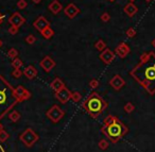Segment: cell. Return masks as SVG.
<instances>
[{
    "mask_svg": "<svg viewBox=\"0 0 155 152\" xmlns=\"http://www.w3.org/2000/svg\"><path fill=\"white\" fill-rule=\"evenodd\" d=\"M20 74H21V72H20V70L18 69V68H16L15 71L13 72V76H15L16 78H19V77H20Z\"/></svg>",
    "mask_w": 155,
    "mask_h": 152,
    "instance_id": "27",
    "label": "cell"
},
{
    "mask_svg": "<svg viewBox=\"0 0 155 152\" xmlns=\"http://www.w3.org/2000/svg\"><path fill=\"white\" fill-rule=\"evenodd\" d=\"M48 116H49L50 118H52V120L57 121L63 116V112H62L61 109H59L57 106H53L51 110H50V112H48Z\"/></svg>",
    "mask_w": 155,
    "mask_h": 152,
    "instance_id": "9",
    "label": "cell"
},
{
    "mask_svg": "<svg viewBox=\"0 0 155 152\" xmlns=\"http://www.w3.org/2000/svg\"><path fill=\"white\" fill-rule=\"evenodd\" d=\"M16 97V93L10 86L9 83L0 77V117H2L7 111L15 104L17 101Z\"/></svg>",
    "mask_w": 155,
    "mask_h": 152,
    "instance_id": "2",
    "label": "cell"
},
{
    "mask_svg": "<svg viewBox=\"0 0 155 152\" xmlns=\"http://www.w3.org/2000/svg\"><path fill=\"white\" fill-rule=\"evenodd\" d=\"M73 99L74 100H79L80 99V96L78 95V93H76V95H73Z\"/></svg>",
    "mask_w": 155,
    "mask_h": 152,
    "instance_id": "30",
    "label": "cell"
},
{
    "mask_svg": "<svg viewBox=\"0 0 155 152\" xmlns=\"http://www.w3.org/2000/svg\"><path fill=\"white\" fill-rule=\"evenodd\" d=\"M131 74L144 86L151 95L155 93V54L150 52L141 56L139 64L132 70Z\"/></svg>",
    "mask_w": 155,
    "mask_h": 152,
    "instance_id": "1",
    "label": "cell"
},
{
    "mask_svg": "<svg viewBox=\"0 0 155 152\" xmlns=\"http://www.w3.org/2000/svg\"><path fill=\"white\" fill-rule=\"evenodd\" d=\"M135 35H136V30L133 29V28H130V29L126 31V36H128V37L132 38V37H134Z\"/></svg>",
    "mask_w": 155,
    "mask_h": 152,
    "instance_id": "24",
    "label": "cell"
},
{
    "mask_svg": "<svg viewBox=\"0 0 155 152\" xmlns=\"http://www.w3.org/2000/svg\"><path fill=\"white\" fill-rule=\"evenodd\" d=\"M48 9H49L53 14H55V15H56V14H59L60 12L62 11V10H64L63 9V5H62V3L59 2L57 0H53V1H52V2L49 5Z\"/></svg>",
    "mask_w": 155,
    "mask_h": 152,
    "instance_id": "12",
    "label": "cell"
},
{
    "mask_svg": "<svg viewBox=\"0 0 155 152\" xmlns=\"http://www.w3.org/2000/svg\"><path fill=\"white\" fill-rule=\"evenodd\" d=\"M21 64H23V63H21V61L19 60V59H17V58H16L15 60H13V62H12V65H13L15 68H19L21 66Z\"/></svg>",
    "mask_w": 155,
    "mask_h": 152,
    "instance_id": "25",
    "label": "cell"
},
{
    "mask_svg": "<svg viewBox=\"0 0 155 152\" xmlns=\"http://www.w3.org/2000/svg\"><path fill=\"white\" fill-rule=\"evenodd\" d=\"M110 84L113 85V87H114V88H116V90H119L122 85L124 84V82H123V80H122V79L120 78L119 76H115V78L113 79L112 81H110Z\"/></svg>",
    "mask_w": 155,
    "mask_h": 152,
    "instance_id": "15",
    "label": "cell"
},
{
    "mask_svg": "<svg viewBox=\"0 0 155 152\" xmlns=\"http://www.w3.org/2000/svg\"><path fill=\"white\" fill-rule=\"evenodd\" d=\"M8 55L11 59H16V56L18 55V51L16 49H14V48H12V49H10L9 52H8Z\"/></svg>",
    "mask_w": 155,
    "mask_h": 152,
    "instance_id": "22",
    "label": "cell"
},
{
    "mask_svg": "<svg viewBox=\"0 0 155 152\" xmlns=\"http://www.w3.org/2000/svg\"><path fill=\"white\" fill-rule=\"evenodd\" d=\"M9 23L11 26H14V27H17V28H20L23 24L26 23V19L20 13H18V12H15L11 15V17L9 18Z\"/></svg>",
    "mask_w": 155,
    "mask_h": 152,
    "instance_id": "5",
    "label": "cell"
},
{
    "mask_svg": "<svg viewBox=\"0 0 155 152\" xmlns=\"http://www.w3.org/2000/svg\"><path fill=\"white\" fill-rule=\"evenodd\" d=\"M90 86H91V87H97V86H98V82H97V81H91V82H90Z\"/></svg>",
    "mask_w": 155,
    "mask_h": 152,
    "instance_id": "28",
    "label": "cell"
},
{
    "mask_svg": "<svg viewBox=\"0 0 155 152\" xmlns=\"http://www.w3.org/2000/svg\"><path fill=\"white\" fill-rule=\"evenodd\" d=\"M54 65H55V63H54V61L52 60L50 56H46V58L41 62V66L46 70V71H50V70L54 67Z\"/></svg>",
    "mask_w": 155,
    "mask_h": 152,
    "instance_id": "11",
    "label": "cell"
},
{
    "mask_svg": "<svg viewBox=\"0 0 155 152\" xmlns=\"http://www.w3.org/2000/svg\"><path fill=\"white\" fill-rule=\"evenodd\" d=\"M33 26L36 30H38L39 32H42L45 29H47V28L50 27V23L46 19L45 17H44V16H39V17H38L37 19L33 23Z\"/></svg>",
    "mask_w": 155,
    "mask_h": 152,
    "instance_id": "6",
    "label": "cell"
},
{
    "mask_svg": "<svg viewBox=\"0 0 155 152\" xmlns=\"http://www.w3.org/2000/svg\"><path fill=\"white\" fill-rule=\"evenodd\" d=\"M70 97H71L70 92L68 90H66V88H64V87L62 88L61 90H59V92H57V94H56V98L59 99L62 103H65L66 101L70 98Z\"/></svg>",
    "mask_w": 155,
    "mask_h": 152,
    "instance_id": "10",
    "label": "cell"
},
{
    "mask_svg": "<svg viewBox=\"0 0 155 152\" xmlns=\"http://www.w3.org/2000/svg\"><path fill=\"white\" fill-rule=\"evenodd\" d=\"M3 18H5V16H3V14H1L0 13V25L2 24V21H3Z\"/></svg>",
    "mask_w": 155,
    "mask_h": 152,
    "instance_id": "32",
    "label": "cell"
},
{
    "mask_svg": "<svg viewBox=\"0 0 155 152\" xmlns=\"http://www.w3.org/2000/svg\"><path fill=\"white\" fill-rule=\"evenodd\" d=\"M64 13H65V15L67 16L68 18L72 19V18H74L76 15L80 14V9L76 7L74 3H69V5L64 9Z\"/></svg>",
    "mask_w": 155,
    "mask_h": 152,
    "instance_id": "7",
    "label": "cell"
},
{
    "mask_svg": "<svg viewBox=\"0 0 155 152\" xmlns=\"http://www.w3.org/2000/svg\"><path fill=\"white\" fill-rule=\"evenodd\" d=\"M83 107L88 114H90L94 117H97L105 110L106 102L97 93H92L83 103Z\"/></svg>",
    "mask_w": 155,
    "mask_h": 152,
    "instance_id": "4",
    "label": "cell"
},
{
    "mask_svg": "<svg viewBox=\"0 0 155 152\" xmlns=\"http://www.w3.org/2000/svg\"><path fill=\"white\" fill-rule=\"evenodd\" d=\"M152 45L155 47V38H154V40H153V42H152Z\"/></svg>",
    "mask_w": 155,
    "mask_h": 152,
    "instance_id": "33",
    "label": "cell"
},
{
    "mask_svg": "<svg viewBox=\"0 0 155 152\" xmlns=\"http://www.w3.org/2000/svg\"><path fill=\"white\" fill-rule=\"evenodd\" d=\"M41 33H42V35L44 36V38H46V40H50V38L53 37V35H54V31L50 27L47 28V29H45L44 31H42Z\"/></svg>",
    "mask_w": 155,
    "mask_h": 152,
    "instance_id": "17",
    "label": "cell"
},
{
    "mask_svg": "<svg viewBox=\"0 0 155 152\" xmlns=\"http://www.w3.org/2000/svg\"><path fill=\"white\" fill-rule=\"evenodd\" d=\"M137 11H138L137 7H136L133 2L128 3V5L124 7V13H126L128 16H130V17H133L135 14L137 13Z\"/></svg>",
    "mask_w": 155,
    "mask_h": 152,
    "instance_id": "14",
    "label": "cell"
},
{
    "mask_svg": "<svg viewBox=\"0 0 155 152\" xmlns=\"http://www.w3.org/2000/svg\"><path fill=\"white\" fill-rule=\"evenodd\" d=\"M97 50H99V51H103L104 49H106V44L104 43V40H100L96 43V45H95Z\"/></svg>",
    "mask_w": 155,
    "mask_h": 152,
    "instance_id": "19",
    "label": "cell"
},
{
    "mask_svg": "<svg viewBox=\"0 0 155 152\" xmlns=\"http://www.w3.org/2000/svg\"><path fill=\"white\" fill-rule=\"evenodd\" d=\"M31 1L33 3H36V5H38V3H41L42 1H43V0H31Z\"/></svg>",
    "mask_w": 155,
    "mask_h": 152,
    "instance_id": "31",
    "label": "cell"
},
{
    "mask_svg": "<svg viewBox=\"0 0 155 152\" xmlns=\"http://www.w3.org/2000/svg\"><path fill=\"white\" fill-rule=\"evenodd\" d=\"M114 58H115V54L113 53V51H110V49H104L103 51L101 52V54H100V59H101L105 64L112 63Z\"/></svg>",
    "mask_w": 155,
    "mask_h": 152,
    "instance_id": "8",
    "label": "cell"
},
{
    "mask_svg": "<svg viewBox=\"0 0 155 152\" xmlns=\"http://www.w3.org/2000/svg\"><path fill=\"white\" fill-rule=\"evenodd\" d=\"M63 87H64V84H63V82L60 80V79H55V80L53 81V83H52V88H53V90H55L56 92L61 90Z\"/></svg>",
    "mask_w": 155,
    "mask_h": 152,
    "instance_id": "18",
    "label": "cell"
},
{
    "mask_svg": "<svg viewBox=\"0 0 155 152\" xmlns=\"http://www.w3.org/2000/svg\"><path fill=\"white\" fill-rule=\"evenodd\" d=\"M110 1H112V2H113V1H115V0H110Z\"/></svg>",
    "mask_w": 155,
    "mask_h": 152,
    "instance_id": "36",
    "label": "cell"
},
{
    "mask_svg": "<svg viewBox=\"0 0 155 152\" xmlns=\"http://www.w3.org/2000/svg\"><path fill=\"white\" fill-rule=\"evenodd\" d=\"M132 109H133V106H132L131 104H128V105L126 106V110H128V112H131L130 110H132Z\"/></svg>",
    "mask_w": 155,
    "mask_h": 152,
    "instance_id": "29",
    "label": "cell"
},
{
    "mask_svg": "<svg viewBox=\"0 0 155 152\" xmlns=\"http://www.w3.org/2000/svg\"><path fill=\"white\" fill-rule=\"evenodd\" d=\"M135 0H130V2H134Z\"/></svg>",
    "mask_w": 155,
    "mask_h": 152,
    "instance_id": "35",
    "label": "cell"
},
{
    "mask_svg": "<svg viewBox=\"0 0 155 152\" xmlns=\"http://www.w3.org/2000/svg\"><path fill=\"white\" fill-rule=\"evenodd\" d=\"M129 52H130V48H129V46L126 45V44H124V43H121V44L116 48V53H117L120 58H124L126 54H129Z\"/></svg>",
    "mask_w": 155,
    "mask_h": 152,
    "instance_id": "13",
    "label": "cell"
},
{
    "mask_svg": "<svg viewBox=\"0 0 155 152\" xmlns=\"http://www.w3.org/2000/svg\"><path fill=\"white\" fill-rule=\"evenodd\" d=\"M18 29H19V28L14 27V26H11V27L9 28V33L11 34V35H15V34L18 33Z\"/></svg>",
    "mask_w": 155,
    "mask_h": 152,
    "instance_id": "26",
    "label": "cell"
},
{
    "mask_svg": "<svg viewBox=\"0 0 155 152\" xmlns=\"http://www.w3.org/2000/svg\"><path fill=\"white\" fill-rule=\"evenodd\" d=\"M25 74L29 79H33V78H35V76L37 74V71H36V69L33 67V66H28L25 70Z\"/></svg>",
    "mask_w": 155,
    "mask_h": 152,
    "instance_id": "16",
    "label": "cell"
},
{
    "mask_svg": "<svg viewBox=\"0 0 155 152\" xmlns=\"http://www.w3.org/2000/svg\"><path fill=\"white\" fill-rule=\"evenodd\" d=\"M147 2H150V1H152V0H146Z\"/></svg>",
    "mask_w": 155,
    "mask_h": 152,
    "instance_id": "34",
    "label": "cell"
},
{
    "mask_svg": "<svg viewBox=\"0 0 155 152\" xmlns=\"http://www.w3.org/2000/svg\"><path fill=\"white\" fill-rule=\"evenodd\" d=\"M103 132L112 141H117L126 132V128L116 117L108 116L104 121Z\"/></svg>",
    "mask_w": 155,
    "mask_h": 152,
    "instance_id": "3",
    "label": "cell"
},
{
    "mask_svg": "<svg viewBox=\"0 0 155 152\" xmlns=\"http://www.w3.org/2000/svg\"><path fill=\"white\" fill-rule=\"evenodd\" d=\"M28 7V2L26 0H18L17 2V8L19 10H25Z\"/></svg>",
    "mask_w": 155,
    "mask_h": 152,
    "instance_id": "20",
    "label": "cell"
},
{
    "mask_svg": "<svg viewBox=\"0 0 155 152\" xmlns=\"http://www.w3.org/2000/svg\"><path fill=\"white\" fill-rule=\"evenodd\" d=\"M36 42V37L33 35V34H30L26 37V43H28L29 45H33L34 43Z\"/></svg>",
    "mask_w": 155,
    "mask_h": 152,
    "instance_id": "21",
    "label": "cell"
},
{
    "mask_svg": "<svg viewBox=\"0 0 155 152\" xmlns=\"http://www.w3.org/2000/svg\"><path fill=\"white\" fill-rule=\"evenodd\" d=\"M100 19L103 21V23H107V21H110V15L108 13H103L101 16H100Z\"/></svg>",
    "mask_w": 155,
    "mask_h": 152,
    "instance_id": "23",
    "label": "cell"
}]
</instances>
